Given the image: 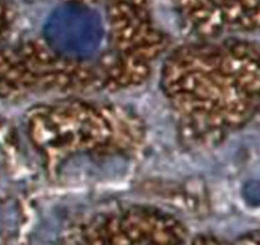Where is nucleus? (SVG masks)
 <instances>
[{
    "label": "nucleus",
    "instance_id": "f257e3e1",
    "mask_svg": "<svg viewBox=\"0 0 260 245\" xmlns=\"http://www.w3.org/2000/svg\"><path fill=\"white\" fill-rule=\"evenodd\" d=\"M161 88L182 138L214 144L246 124L260 105V51L197 45L167 57Z\"/></svg>",
    "mask_w": 260,
    "mask_h": 245
},
{
    "label": "nucleus",
    "instance_id": "f03ea898",
    "mask_svg": "<svg viewBox=\"0 0 260 245\" xmlns=\"http://www.w3.org/2000/svg\"><path fill=\"white\" fill-rule=\"evenodd\" d=\"M28 132L47 172L55 176L78 160L101 162L132 157L146 142L144 124L136 112L84 100L37 107L29 117Z\"/></svg>",
    "mask_w": 260,
    "mask_h": 245
},
{
    "label": "nucleus",
    "instance_id": "7ed1b4c3",
    "mask_svg": "<svg viewBox=\"0 0 260 245\" xmlns=\"http://www.w3.org/2000/svg\"><path fill=\"white\" fill-rule=\"evenodd\" d=\"M179 220L147 206H132L94 215L79 224L68 245H185Z\"/></svg>",
    "mask_w": 260,
    "mask_h": 245
},
{
    "label": "nucleus",
    "instance_id": "20e7f679",
    "mask_svg": "<svg viewBox=\"0 0 260 245\" xmlns=\"http://www.w3.org/2000/svg\"><path fill=\"white\" fill-rule=\"evenodd\" d=\"M47 46L65 59L91 63L89 57L101 42V28L91 14L78 8L60 12L47 31Z\"/></svg>",
    "mask_w": 260,
    "mask_h": 245
},
{
    "label": "nucleus",
    "instance_id": "39448f33",
    "mask_svg": "<svg viewBox=\"0 0 260 245\" xmlns=\"http://www.w3.org/2000/svg\"><path fill=\"white\" fill-rule=\"evenodd\" d=\"M244 197L247 203L260 206V180H255L245 186Z\"/></svg>",
    "mask_w": 260,
    "mask_h": 245
},
{
    "label": "nucleus",
    "instance_id": "423d86ee",
    "mask_svg": "<svg viewBox=\"0 0 260 245\" xmlns=\"http://www.w3.org/2000/svg\"><path fill=\"white\" fill-rule=\"evenodd\" d=\"M192 245H219L217 240H214L213 237H208V236H201L198 239L195 240L194 244Z\"/></svg>",
    "mask_w": 260,
    "mask_h": 245
},
{
    "label": "nucleus",
    "instance_id": "0eeeda50",
    "mask_svg": "<svg viewBox=\"0 0 260 245\" xmlns=\"http://www.w3.org/2000/svg\"><path fill=\"white\" fill-rule=\"evenodd\" d=\"M235 245H260L259 242L254 241L251 239H241L240 241H237Z\"/></svg>",
    "mask_w": 260,
    "mask_h": 245
}]
</instances>
